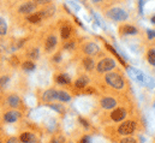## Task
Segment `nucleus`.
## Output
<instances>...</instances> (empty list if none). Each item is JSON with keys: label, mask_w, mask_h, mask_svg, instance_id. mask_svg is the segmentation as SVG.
<instances>
[{"label": "nucleus", "mask_w": 155, "mask_h": 143, "mask_svg": "<svg viewBox=\"0 0 155 143\" xmlns=\"http://www.w3.org/2000/svg\"><path fill=\"white\" fill-rule=\"evenodd\" d=\"M106 82L108 85H111L114 89H123L124 88V79L121 76L116 72H110L106 75Z\"/></svg>", "instance_id": "obj_1"}, {"label": "nucleus", "mask_w": 155, "mask_h": 143, "mask_svg": "<svg viewBox=\"0 0 155 143\" xmlns=\"http://www.w3.org/2000/svg\"><path fill=\"white\" fill-rule=\"evenodd\" d=\"M107 17L111 18L112 21H117V22H121V21H125L127 19L129 15L125 10L123 8H119V7H113L111 8L110 11H107Z\"/></svg>", "instance_id": "obj_2"}, {"label": "nucleus", "mask_w": 155, "mask_h": 143, "mask_svg": "<svg viewBox=\"0 0 155 143\" xmlns=\"http://www.w3.org/2000/svg\"><path fill=\"white\" fill-rule=\"evenodd\" d=\"M114 68H116V60H113V59H111V58H105V59H102V60L97 64V66H96V69H97L99 72H108V71H111L112 69H114Z\"/></svg>", "instance_id": "obj_3"}, {"label": "nucleus", "mask_w": 155, "mask_h": 143, "mask_svg": "<svg viewBox=\"0 0 155 143\" xmlns=\"http://www.w3.org/2000/svg\"><path fill=\"white\" fill-rule=\"evenodd\" d=\"M136 129V123L132 121V120H127V121H124L119 129H118V132L120 135H131Z\"/></svg>", "instance_id": "obj_4"}, {"label": "nucleus", "mask_w": 155, "mask_h": 143, "mask_svg": "<svg viewBox=\"0 0 155 143\" xmlns=\"http://www.w3.org/2000/svg\"><path fill=\"white\" fill-rule=\"evenodd\" d=\"M35 8H36V5L33 1H28V2H24L23 5L19 6L18 12L22 15H30L31 12L35 11Z\"/></svg>", "instance_id": "obj_5"}, {"label": "nucleus", "mask_w": 155, "mask_h": 143, "mask_svg": "<svg viewBox=\"0 0 155 143\" xmlns=\"http://www.w3.org/2000/svg\"><path fill=\"white\" fill-rule=\"evenodd\" d=\"M129 71L131 72L130 75H131V77L136 81V82H138L140 84H146V76H144V73L142 71H140V70H137V69H129Z\"/></svg>", "instance_id": "obj_6"}, {"label": "nucleus", "mask_w": 155, "mask_h": 143, "mask_svg": "<svg viewBox=\"0 0 155 143\" xmlns=\"http://www.w3.org/2000/svg\"><path fill=\"white\" fill-rule=\"evenodd\" d=\"M83 51H84L87 54H89V55H94V54H97V53H99L100 48H99V46H97L95 42H88V43L84 45Z\"/></svg>", "instance_id": "obj_7"}, {"label": "nucleus", "mask_w": 155, "mask_h": 143, "mask_svg": "<svg viewBox=\"0 0 155 143\" xmlns=\"http://www.w3.org/2000/svg\"><path fill=\"white\" fill-rule=\"evenodd\" d=\"M126 117V111L124 108H117L111 113V118L114 121H121Z\"/></svg>", "instance_id": "obj_8"}, {"label": "nucleus", "mask_w": 155, "mask_h": 143, "mask_svg": "<svg viewBox=\"0 0 155 143\" xmlns=\"http://www.w3.org/2000/svg\"><path fill=\"white\" fill-rule=\"evenodd\" d=\"M57 37L54 35H49L47 37V40H46V43H45V48H46V51H52L55 46H57Z\"/></svg>", "instance_id": "obj_9"}, {"label": "nucleus", "mask_w": 155, "mask_h": 143, "mask_svg": "<svg viewBox=\"0 0 155 143\" xmlns=\"http://www.w3.org/2000/svg\"><path fill=\"white\" fill-rule=\"evenodd\" d=\"M117 105V101L112 98H105L101 100V106L105 108V109H112L114 108Z\"/></svg>", "instance_id": "obj_10"}, {"label": "nucleus", "mask_w": 155, "mask_h": 143, "mask_svg": "<svg viewBox=\"0 0 155 143\" xmlns=\"http://www.w3.org/2000/svg\"><path fill=\"white\" fill-rule=\"evenodd\" d=\"M19 141L22 143H35L36 142V137L31 132H24V134L21 135Z\"/></svg>", "instance_id": "obj_11"}, {"label": "nucleus", "mask_w": 155, "mask_h": 143, "mask_svg": "<svg viewBox=\"0 0 155 143\" xmlns=\"http://www.w3.org/2000/svg\"><path fill=\"white\" fill-rule=\"evenodd\" d=\"M18 118H19V113L17 111H10L4 117V119H5L6 123H15Z\"/></svg>", "instance_id": "obj_12"}, {"label": "nucleus", "mask_w": 155, "mask_h": 143, "mask_svg": "<svg viewBox=\"0 0 155 143\" xmlns=\"http://www.w3.org/2000/svg\"><path fill=\"white\" fill-rule=\"evenodd\" d=\"M120 32H121L123 35H135V34H137V29L134 25H130V24L124 25L120 29Z\"/></svg>", "instance_id": "obj_13"}, {"label": "nucleus", "mask_w": 155, "mask_h": 143, "mask_svg": "<svg viewBox=\"0 0 155 143\" xmlns=\"http://www.w3.org/2000/svg\"><path fill=\"white\" fill-rule=\"evenodd\" d=\"M55 100H59V101H63V102H68L71 100V96L64 91V90H60V91H55Z\"/></svg>", "instance_id": "obj_14"}, {"label": "nucleus", "mask_w": 155, "mask_h": 143, "mask_svg": "<svg viewBox=\"0 0 155 143\" xmlns=\"http://www.w3.org/2000/svg\"><path fill=\"white\" fill-rule=\"evenodd\" d=\"M54 12H55V7H54L53 5H49V6H47L46 8L41 10V11H40V15H41L42 18H43V17H52V16L54 15Z\"/></svg>", "instance_id": "obj_15"}, {"label": "nucleus", "mask_w": 155, "mask_h": 143, "mask_svg": "<svg viewBox=\"0 0 155 143\" xmlns=\"http://www.w3.org/2000/svg\"><path fill=\"white\" fill-rule=\"evenodd\" d=\"M55 100V90H47L43 94V101L45 102H51Z\"/></svg>", "instance_id": "obj_16"}, {"label": "nucleus", "mask_w": 155, "mask_h": 143, "mask_svg": "<svg viewBox=\"0 0 155 143\" xmlns=\"http://www.w3.org/2000/svg\"><path fill=\"white\" fill-rule=\"evenodd\" d=\"M55 81H57V83H59V84H69V83H71L70 77H69L68 75H65V73L59 75V76L55 78Z\"/></svg>", "instance_id": "obj_17"}, {"label": "nucleus", "mask_w": 155, "mask_h": 143, "mask_svg": "<svg viewBox=\"0 0 155 143\" xmlns=\"http://www.w3.org/2000/svg\"><path fill=\"white\" fill-rule=\"evenodd\" d=\"M7 102L11 107H18V105L21 104V99L17 96V95H11L8 99H7Z\"/></svg>", "instance_id": "obj_18"}, {"label": "nucleus", "mask_w": 155, "mask_h": 143, "mask_svg": "<svg viewBox=\"0 0 155 143\" xmlns=\"http://www.w3.org/2000/svg\"><path fill=\"white\" fill-rule=\"evenodd\" d=\"M83 66L85 68V70H93L94 69V66H95V63H94V60L93 59H90V58H84L83 59Z\"/></svg>", "instance_id": "obj_19"}, {"label": "nucleus", "mask_w": 155, "mask_h": 143, "mask_svg": "<svg viewBox=\"0 0 155 143\" xmlns=\"http://www.w3.org/2000/svg\"><path fill=\"white\" fill-rule=\"evenodd\" d=\"M88 82H89L88 77H81V78H78L77 81H76L75 85H76V88H85Z\"/></svg>", "instance_id": "obj_20"}, {"label": "nucleus", "mask_w": 155, "mask_h": 143, "mask_svg": "<svg viewBox=\"0 0 155 143\" xmlns=\"http://www.w3.org/2000/svg\"><path fill=\"white\" fill-rule=\"evenodd\" d=\"M41 19H42V17H41L40 12L33 13V15H29V16H28V21H29L30 23H39Z\"/></svg>", "instance_id": "obj_21"}, {"label": "nucleus", "mask_w": 155, "mask_h": 143, "mask_svg": "<svg viewBox=\"0 0 155 143\" xmlns=\"http://www.w3.org/2000/svg\"><path fill=\"white\" fill-rule=\"evenodd\" d=\"M60 35L61 37L64 38V40H66V38H69L70 36H71V29H70V27H63L61 28V30H60Z\"/></svg>", "instance_id": "obj_22"}, {"label": "nucleus", "mask_w": 155, "mask_h": 143, "mask_svg": "<svg viewBox=\"0 0 155 143\" xmlns=\"http://www.w3.org/2000/svg\"><path fill=\"white\" fill-rule=\"evenodd\" d=\"M7 33V24L2 17H0V35L4 36Z\"/></svg>", "instance_id": "obj_23"}, {"label": "nucleus", "mask_w": 155, "mask_h": 143, "mask_svg": "<svg viewBox=\"0 0 155 143\" xmlns=\"http://www.w3.org/2000/svg\"><path fill=\"white\" fill-rule=\"evenodd\" d=\"M23 69L25 71H33V70H35V64L33 62H24L23 63Z\"/></svg>", "instance_id": "obj_24"}, {"label": "nucleus", "mask_w": 155, "mask_h": 143, "mask_svg": "<svg viewBox=\"0 0 155 143\" xmlns=\"http://www.w3.org/2000/svg\"><path fill=\"white\" fill-rule=\"evenodd\" d=\"M148 62H149V64H152L153 66L155 65V51H154V48H153V49H149V52H148Z\"/></svg>", "instance_id": "obj_25"}, {"label": "nucleus", "mask_w": 155, "mask_h": 143, "mask_svg": "<svg viewBox=\"0 0 155 143\" xmlns=\"http://www.w3.org/2000/svg\"><path fill=\"white\" fill-rule=\"evenodd\" d=\"M8 83H10V78H8V77L5 76V77H1V78H0V87L5 88Z\"/></svg>", "instance_id": "obj_26"}, {"label": "nucleus", "mask_w": 155, "mask_h": 143, "mask_svg": "<svg viewBox=\"0 0 155 143\" xmlns=\"http://www.w3.org/2000/svg\"><path fill=\"white\" fill-rule=\"evenodd\" d=\"M52 0H33V2L38 6V5H47V4H49Z\"/></svg>", "instance_id": "obj_27"}, {"label": "nucleus", "mask_w": 155, "mask_h": 143, "mask_svg": "<svg viewBox=\"0 0 155 143\" xmlns=\"http://www.w3.org/2000/svg\"><path fill=\"white\" fill-rule=\"evenodd\" d=\"M30 57L34 58V59L39 58V49H38V48H34V49L30 52Z\"/></svg>", "instance_id": "obj_28"}, {"label": "nucleus", "mask_w": 155, "mask_h": 143, "mask_svg": "<svg viewBox=\"0 0 155 143\" xmlns=\"http://www.w3.org/2000/svg\"><path fill=\"white\" fill-rule=\"evenodd\" d=\"M120 143H136V140H135V138H131V137H127V138L121 140Z\"/></svg>", "instance_id": "obj_29"}, {"label": "nucleus", "mask_w": 155, "mask_h": 143, "mask_svg": "<svg viewBox=\"0 0 155 143\" xmlns=\"http://www.w3.org/2000/svg\"><path fill=\"white\" fill-rule=\"evenodd\" d=\"M51 107L53 108V109H55V111H59L60 113H63V111H64V108L61 107V106H59V105H51Z\"/></svg>", "instance_id": "obj_30"}, {"label": "nucleus", "mask_w": 155, "mask_h": 143, "mask_svg": "<svg viewBox=\"0 0 155 143\" xmlns=\"http://www.w3.org/2000/svg\"><path fill=\"white\" fill-rule=\"evenodd\" d=\"M81 143H91V138L89 136H84L82 140H81Z\"/></svg>", "instance_id": "obj_31"}, {"label": "nucleus", "mask_w": 155, "mask_h": 143, "mask_svg": "<svg viewBox=\"0 0 155 143\" xmlns=\"http://www.w3.org/2000/svg\"><path fill=\"white\" fill-rule=\"evenodd\" d=\"M154 30H148V38H154Z\"/></svg>", "instance_id": "obj_32"}, {"label": "nucleus", "mask_w": 155, "mask_h": 143, "mask_svg": "<svg viewBox=\"0 0 155 143\" xmlns=\"http://www.w3.org/2000/svg\"><path fill=\"white\" fill-rule=\"evenodd\" d=\"M7 143H19V141H18L17 138H10V140L7 141Z\"/></svg>", "instance_id": "obj_33"}, {"label": "nucleus", "mask_w": 155, "mask_h": 143, "mask_svg": "<svg viewBox=\"0 0 155 143\" xmlns=\"http://www.w3.org/2000/svg\"><path fill=\"white\" fill-rule=\"evenodd\" d=\"M75 46V43L74 42H71V43H68V45H65V48H72Z\"/></svg>", "instance_id": "obj_34"}, {"label": "nucleus", "mask_w": 155, "mask_h": 143, "mask_svg": "<svg viewBox=\"0 0 155 143\" xmlns=\"http://www.w3.org/2000/svg\"><path fill=\"white\" fill-rule=\"evenodd\" d=\"M59 60H60V55L58 54V55H55V57H54V62H59Z\"/></svg>", "instance_id": "obj_35"}, {"label": "nucleus", "mask_w": 155, "mask_h": 143, "mask_svg": "<svg viewBox=\"0 0 155 143\" xmlns=\"http://www.w3.org/2000/svg\"><path fill=\"white\" fill-rule=\"evenodd\" d=\"M85 91H87V94H93V93H94V90H93V89H87Z\"/></svg>", "instance_id": "obj_36"}, {"label": "nucleus", "mask_w": 155, "mask_h": 143, "mask_svg": "<svg viewBox=\"0 0 155 143\" xmlns=\"http://www.w3.org/2000/svg\"><path fill=\"white\" fill-rule=\"evenodd\" d=\"M94 2H100V1H102V0H93Z\"/></svg>", "instance_id": "obj_37"}, {"label": "nucleus", "mask_w": 155, "mask_h": 143, "mask_svg": "<svg viewBox=\"0 0 155 143\" xmlns=\"http://www.w3.org/2000/svg\"><path fill=\"white\" fill-rule=\"evenodd\" d=\"M70 143H72V142H70Z\"/></svg>", "instance_id": "obj_38"}]
</instances>
